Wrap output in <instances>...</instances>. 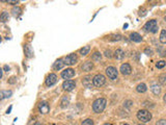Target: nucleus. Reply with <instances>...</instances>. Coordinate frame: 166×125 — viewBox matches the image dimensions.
I'll return each instance as SVG.
<instances>
[{"label": "nucleus", "mask_w": 166, "mask_h": 125, "mask_svg": "<svg viewBox=\"0 0 166 125\" xmlns=\"http://www.w3.org/2000/svg\"><path fill=\"white\" fill-rule=\"evenodd\" d=\"M106 103H107L106 99H104V98H99V99H97L92 103V109H94V113L100 114V113H102L105 109Z\"/></svg>", "instance_id": "f257e3e1"}, {"label": "nucleus", "mask_w": 166, "mask_h": 125, "mask_svg": "<svg viewBox=\"0 0 166 125\" xmlns=\"http://www.w3.org/2000/svg\"><path fill=\"white\" fill-rule=\"evenodd\" d=\"M137 118H138V120L141 121V122L143 123L149 122V120L152 119V114L149 111H147V109H140L137 113Z\"/></svg>", "instance_id": "f03ea898"}, {"label": "nucleus", "mask_w": 166, "mask_h": 125, "mask_svg": "<svg viewBox=\"0 0 166 125\" xmlns=\"http://www.w3.org/2000/svg\"><path fill=\"white\" fill-rule=\"evenodd\" d=\"M144 29L147 31H149V32H153V33L157 32V30H158L157 21H156V20H149V22H147L145 25H144Z\"/></svg>", "instance_id": "7ed1b4c3"}, {"label": "nucleus", "mask_w": 166, "mask_h": 125, "mask_svg": "<svg viewBox=\"0 0 166 125\" xmlns=\"http://www.w3.org/2000/svg\"><path fill=\"white\" fill-rule=\"evenodd\" d=\"M106 82V79L105 77H104V75L102 74H97L96 76H94V78H92V83H94V86H104Z\"/></svg>", "instance_id": "20e7f679"}, {"label": "nucleus", "mask_w": 166, "mask_h": 125, "mask_svg": "<svg viewBox=\"0 0 166 125\" xmlns=\"http://www.w3.org/2000/svg\"><path fill=\"white\" fill-rule=\"evenodd\" d=\"M106 74H107L108 78H110L111 80H114V79H116L117 78V74H118V72H117V70L114 68V67H108L107 69H106Z\"/></svg>", "instance_id": "39448f33"}, {"label": "nucleus", "mask_w": 166, "mask_h": 125, "mask_svg": "<svg viewBox=\"0 0 166 125\" xmlns=\"http://www.w3.org/2000/svg\"><path fill=\"white\" fill-rule=\"evenodd\" d=\"M64 61V64L66 65L72 66V65L76 64V61H77V55H76L75 53H72V54H70V55L66 56Z\"/></svg>", "instance_id": "423d86ee"}, {"label": "nucleus", "mask_w": 166, "mask_h": 125, "mask_svg": "<svg viewBox=\"0 0 166 125\" xmlns=\"http://www.w3.org/2000/svg\"><path fill=\"white\" fill-rule=\"evenodd\" d=\"M75 75V71L72 68H69V69H66L64 71L61 72V77L64 79H69V78H72Z\"/></svg>", "instance_id": "0eeeda50"}, {"label": "nucleus", "mask_w": 166, "mask_h": 125, "mask_svg": "<svg viewBox=\"0 0 166 125\" xmlns=\"http://www.w3.org/2000/svg\"><path fill=\"white\" fill-rule=\"evenodd\" d=\"M39 111H41L42 114H48L50 111V105L48 104V102L42 101V102L39 104Z\"/></svg>", "instance_id": "6e6552de"}, {"label": "nucleus", "mask_w": 166, "mask_h": 125, "mask_svg": "<svg viewBox=\"0 0 166 125\" xmlns=\"http://www.w3.org/2000/svg\"><path fill=\"white\" fill-rule=\"evenodd\" d=\"M56 81H57V76H56L54 73H51V74H49L47 76V78H46V84H47L48 86H53V84H54Z\"/></svg>", "instance_id": "1a4fd4ad"}, {"label": "nucleus", "mask_w": 166, "mask_h": 125, "mask_svg": "<svg viewBox=\"0 0 166 125\" xmlns=\"http://www.w3.org/2000/svg\"><path fill=\"white\" fill-rule=\"evenodd\" d=\"M75 86H76V83H75L74 80H66L62 83V88L66 91H72V90L75 89Z\"/></svg>", "instance_id": "9d476101"}, {"label": "nucleus", "mask_w": 166, "mask_h": 125, "mask_svg": "<svg viewBox=\"0 0 166 125\" xmlns=\"http://www.w3.org/2000/svg\"><path fill=\"white\" fill-rule=\"evenodd\" d=\"M120 72L124 75H129L132 72V68L129 64H122L120 66Z\"/></svg>", "instance_id": "9b49d317"}, {"label": "nucleus", "mask_w": 166, "mask_h": 125, "mask_svg": "<svg viewBox=\"0 0 166 125\" xmlns=\"http://www.w3.org/2000/svg\"><path fill=\"white\" fill-rule=\"evenodd\" d=\"M82 83H83V86H86V88H91V86L94 84V83H92V78H91V76H85V77L82 79Z\"/></svg>", "instance_id": "f8f14e48"}, {"label": "nucleus", "mask_w": 166, "mask_h": 125, "mask_svg": "<svg viewBox=\"0 0 166 125\" xmlns=\"http://www.w3.org/2000/svg\"><path fill=\"white\" fill-rule=\"evenodd\" d=\"M64 61L62 59V58H59V59H57V61L54 63V65H53V68H54V70H60L64 68Z\"/></svg>", "instance_id": "ddd939ff"}, {"label": "nucleus", "mask_w": 166, "mask_h": 125, "mask_svg": "<svg viewBox=\"0 0 166 125\" xmlns=\"http://www.w3.org/2000/svg\"><path fill=\"white\" fill-rule=\"evenodd\" d=\"M114 57L117 59V61H122L125 58V52L122 49H116L115 52H114Z\"/></svg>", "instance_id": "4468645a"}, {"label": "nucleus", "mask_w": 166, "mask_h": 125, "mask_svg": "<svg viewBox=\"0 0 166 125\" xmlns=\"http://www.w3.org/2000/svg\"><path fill=\"white\" fill-rule=\"evenodd\" d=\"M24 52H25V55L27 56V57H32L33 56V50L32 48H31L30 45H25L24 46Z\"/></svg>", "instance_id": "2eb2a0df"}, {"label": "nucleus", "mask_w": 166, "mask_h": 125, "mask_svg": "<svg viewBox=\"0 0 166 125\" xmlns=\"http://www.w3.org/2000/svg\"><path fill=\"white\" fill-rule=\"evenodd\" d=\"M130 39L132 40L133 42H136V43H139V42L142 41V38H141V36L139 34V33L137 32H132L130 34Z\"/></svg>", "instance_id": "dca6fc26"}, {"label": "nucleus", "mask_w": 166, "mask_h": 125, "mask_svg": "<svg viewBox=\"0 0 166 125\" xmlns=\"http://www.w3.org/2000/svg\"><path fill=\"white\" fill-rule=\"evenodd\" d=\"M13 95V92L11 91H1L0 92V100L6 99V98H9Z\"/></svg>", "instance_id": "f3484780"}, {"label": "nucleus", "mask_w": 166, "mask_h": 125, "mask_svg": "<svg viewBox=\"0 0 166 125\" xmlns=\"http://www.w3.org/2000/svg\"><path fill=\"white\" fill-rule=\"evenodd\" d=\"M152 92L154 93L155 95H159L161 93V86L158 84V83H153L152 84Z\"/></svg>", "instance_id": "a211bd4d"}, {"label": "nucleus", "mask_w": 166, "mask_h": 125, "mask_svg": "<svg viewBox=\"0 0 166 125\" xmlns=\"http://www.w3.org/2000/svg\"><path fill=\"white\" fill-rule=\"evenodd\" d=\"M92 67H94L92 63H90V61H85V63L82 65V70L87 72V71H90V70L92 69Z\"/></svg>", "instance_id": "6ab92c4d"}, {"label": "nucleus", "mask_w": 166, "mask_h": 125, "mask_svg": "<svg viewBox=\"0 0 166 125\" xmlns=\"http://www.w3.org/2000/svg\"><path fill=\"white\" fill-rule=\"evenodd\" d=\"M147 90V88L144 83H139L138 86H137V88H136V91L138 92V93H144Z\"/></svg>", "instance_id": "aec40b11"}, {"label": "nucleus", "mask_w": 166, "mask_h": 125, "mask_svg": "<svg viewBox=\"0 0 166 125\" xmlns=\"http://www.w3.org/2000/svg\"><path fill=\"white\" fill-rule=\"evenodd\" d=\"M8 18H9V15H8L7 11H3L2 14L0 15V21L1 22H6L8 20Z\"/></svg>", "instance_id": "412c9836"}, {"label": "nucleus", "mask_w": 166, "mask_h": 125, "mask_svg": "<svg viewBox=\"0 0 166 125\" xmlns=\"http://www.w3.org/2000/svg\"><path fill=\"white\" fill-rule=\"evenodd\" d=\"M109 41H120L122 40V36L120 34H111L108 38Z\"/></svg>", "instance_id": "4be33fe9"}, {"label": "nucleus", "mask_w": 166, "mask_h": 125, "mask_svg": "<svg viewBox=\"0 0 166 125\" xmlns=\"http://www.w3.org/2000/svg\"><path fill=\"white\" fill-rule=\"evenodd\" d=\"M21 11H22V9L19 7V6H15L13 9H11V13H13V15H14L15 17H18L20 14H21Z\"/></svg>", "instance_id": "5701e85b"}, {"label": "nucleus", "mask_w": 166, "mask_h": 125, "mask_svg": "<svg viewBox=\"0 0 166 125\" xmlns=\"http://www.w3.org/2000/svg\"><path fill=\"white\" fill-rule=\"evenodd\" d=\"M89 50H90L89 46H84V47L80 49V54L81 55H86V54H88Z\"/></svg>", "instance_id": "b1692460"}, {"label": "nucleus", "mask_w": 166, "mask_h": 125, "mask_svg": "<svg viewBox=\"0 0 166 125\" xmlns=\"http://www.w3.org/2000/svg\"><path fill=\"white\" fill-rule=\"evenodd\" d=\"M160 42L162 44H166V30H162L160 33Z\"/></svg>", "instance_id": "393cba45"}, {"label": "nucleus", "mask_w": 166, "mask_h": 125, "mask_svg": "<svg viewBox=\"0 0 166 125\" xmlns=\"http://www.w3.org/2000/svg\"><path fill=\"white\" fill-rule=\"evenodd\" d=\"M159 81H160V83H162V84H166V73L161 74L160 76H159Z\"/></svg>", "instance_id": "a878e982"}, {"label": "nucleus", "mask_w": 166, "mask_h": 125, "mask_svg": "<svg viewBox=\"0 0 166 125\" xmlns=\"http://www.w3.org/2000/svg\"><path fill=\"white\" fill-rule=\"evenodd\" d=\"M92 59L96 61H101V53L100 52H94V54H92Z\"/></svg>", "instance_id": "bb28decb"}, {"label": "nucleus", "mask_w": 166, "mask_h": 125, "mask_svg": "<svg viewBox=\"0 0 166 125\" xmlns=\"http://www.w3.org/2000/svg\"><path fill=\"white\" fill-rule=\"evenodd\" d=\"M61 107H66V106L69 105V98L64 97V99H62V101H61Z\"/></svg>", "instance_id": "cd10ccee"}, {"label": "nucleus", "mask_w": 166, "mask_h": 125, "mask_svg": "<svg viewBox=\"0 0 166 125\" xmlns=\"http://www.w3.org/2000/svg\"><path fill=\"white\" fill-rule=\"evenodd\" d=\"M166 65V61H158L157 63V65H156V66H157V68L158 69H161V68H163L164 66H165Z\"/></svg>", "instance_id": "c85d7f7f"}, {"label": "nucleus", "mask_w": 166, "mask_h": 125, "mask_svg": "<svg viewBox=\"0 0 166 125\" xmlns=\"http://www.w3.org/2000/svg\"><path fill=\"white\" fill-rule=\"evenodd\" d=\"M82 125H94V121L91 119H86L82 122Z\"/></svg>", "instance_id": "c756f323"}, {"label": "nucleus", "mask_w": 166, "mask_h": 125, "mask_svg": "<svg viewBox=\"0 0 166 125\" xmlns=\"http://www.w3.org/2000/svg\"><path fill=\"white\" fill-rule=\"evenodd\" d=\"M105 56H106V57H108V58L112 57V54H111L110 50H106V51H105Z\"/></svg>", "instance_id": "7c9ffc66"}, {"label": "nucleus", "mask_w": 166, "mask_h": 125, "mask_svg": "<svg viewBox=\"0 0 166 125\" xmlns=\"http://www.w3.org/2000/svg\"><path fill=\"white\" fill-rule=\"evenodd\" d=\"M157 125H166V120L161 119L157 122Z\"/></svg>", "instance_id": "2f4dec72"}, {"label": "nucleus", "mask_w": 166, "mask_h": 125, "mask_svg": "<svg viewBox=\"0 0 166 125\" xmlns=\"http://www.w3.org/2000/svg\"><path fill=\"white\" fill-rule=\"evenodd\" d=\"M5 2L11 3V4H18V1H16V0H7V1H5Z\"/></svg>", "instance_id": "473e14b6"}, {"label": "nucleus", "mask_w": 166, "mask_h": 125, "mask_svg": "<svg viewBox=\"0 0 166 125\" xmlns=\"http://www.w3.org/2000/svg\"><path fill=\"white\" fill-rule=\"evenodd\" d=\"M8 82H9V83H15V82H16V77H11V79L8 80Z\"/></svg>", "instance_id": "72a5a7b5"}, {"label": "nucleus", "mask_w": 166, "mask_h": 125, "mask_svg": "<svg viewBox=\"0 0 166 125\" xmlns=\"http://www.w3.org/2000/svg\"><path fill=\"white\" fill-rule=\"evenodd\" d=\"M145 53H147V55H152V54H153V51L151 49H149V50L147 49V50H145Z\"/></svg>", "instance_id": "f704fd0d"}, {"label": "nucleus", "mask_w": 166, "mask_h": 125, "mask_svg": "<svg viewBox=\"0 0 166 125\" xmlns=\"http://www.w3.org/2000/svg\"><path fill=\"white\" fill-rule=\"evenodd\" d=\"M3 69L5 70V71H7L8 72V70H9V67L7 66V65H5V66H4V68H3Z\"/></svg>", "instance_id": "c9c22d12"}, {"label": "nucleus", "mask_w": 166, "mask_h": 125, "mask_svg": "<svg viewBox=\"0 0 166 125\" xmlns=\"http://www.w3.org/2000/svg\"><path fill=\"white\" fill-rule=\"evenodd\" d=\"M11 107H13V106H9V108H8L7 111H6V114H11Z\"/></svg>", "instance_id": "e433bc0d"}, {"label": "nucleus", "mask_w": 166, "mask_h": 125, "mask_svg": "<svg viewBox=\"0 0 166 125\" xmlns=\"http://www.w3.org/2000/svg\"><path fill=\"white\" fill-rule=\"evenodd\" d=\"M2 77V69H1V68H0V78Z\"/></svg>", "instance_id": "4c0bfd02"}, {"label": "nucleus", "mask_w": 166, "mask_h": 125, "mask_svg": "<svg viewBox=\"0 0 166 125\" xmlns=\"http://www.w3.org/2000/svg\"><path fill=\"white\" fill-rule=\"evenodd\" d=\"M164 102H165V103H166V94H165V95H164Z\"/></svg>", "instance_id": "58836bf2"}, {"label": "nucleus", "mask_w": 166, "mask_h": 125, "mask_svg": "<svg viewBox=\"0 0 166 125\" xmlns=\"http://www.w3.org/2000/svg\"><path fill=\"white\" fill-rule=\"evenodd\" d=\"M104 125H112V124H110V123H105Z\"/></svg>", "instance_id": "ea45409f"}, {"label": "nucleus", "mask_w": 166, "mask_h": 125, "mask_svg": "<svg viewBox=\"0 0 166 125\" xmlns=\"http://www.w3.org/2000/svg\"><path fill=\"white\" fill-rule=\"evenodd\" d=\"M0 42H1V36H0Z\"/></svg>", "instance_id": "a19ab883"}, {"label": "nucleus", "mask_w": 166, "mask_h": 125, "mask_svg": "<svg viewBox=\"0 0 166 125\" xmlns=\"http://www.w3.org/2000/svg\"><path fill=\"white\" fill-rule=\"evenodd\" d=\"M122 125H129V124H122Z\"/></svg>", "instance_id": "79ce46f5"}, {"label": "nucleus", "mask_w": 166, "mask_h": 125, "mask_svg": "<svg viewBox=\"0 0 166 125\" xmlns=\"http://www.w3.org/2000/svg\"><path fill=\"white\" fill-rule=\"evenodd\" d=\"M139 125H144V124H139Z\"/></svg>", "instance_id": "37998d69"}]
</instances>
